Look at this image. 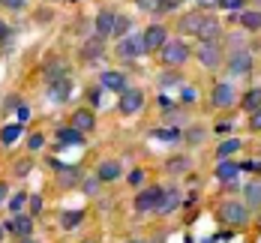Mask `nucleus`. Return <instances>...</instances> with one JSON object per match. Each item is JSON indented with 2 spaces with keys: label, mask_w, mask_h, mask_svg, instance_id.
<instances>
[{
  "label": "nucleus",
  "mask_w": 261,
  "mask_h": 243,
  "mask_svg": "<svg viewBox=\"0 0 261 243\" xmlns=\"http://www.w3.org/2000/svg\"><path fill=\"white\" fill-rule=\"evenodd\" d=\"M219 222H225V225H246L249 222V207L243 201H225L219 207Z\"/></svg>",
  "instance_id": "nucleus-1"
},
{
  "label": "nucleus",
  "mask_w": 261,
  "mask_h": 243,
  "mask_svg": "<svg viewBox=\"0 0 261 243\" xmlns=\"http://www.w3.org/2000/svg\"><path fill=\"white\" fill-rule=\"evenodd\" d=\"M0 240H3V228H0Z\"/></svg>",
  "instance_id": "nucleus-57"
},
{
  "label": "nucleus",
  "mask_w": 261,
  "mask_h": 243,
  "mask_svg": "<svg viewBox=\"0 0 261 243\" xmlns=\"http://www.w3.org/2000/svg\"><path fill=\"white\" fill-rule=\"evenodd\" d=\"M69 3H79V0H69Z\"/></svg>",
  "instance_id": "nucleus-59"
},
{
  "label": "nucleus",
  "mask_w": 261,
  "mask_h": 243,
  "mask_svg": "<svg viewBox=\"0 0 261 243\" xmlns=\"http://www.w3.org/2000/svg\"><path fill=\"white\" fill-rule=\"evenodd\" d=\"M243 192H246V207H261V180H249Z\"/></svg>",
  "instance_id": "nucleus-27"
},
{
  "label": "nucleus",
  "mask_w": 261,
  "mask_h": 243,
  "mask_svg": "<svg viewBox=\"0 0 261 243\" xmlns=\"http://www.w3.org/2000/svg\"><path fill=\"white\" fill-rule=\"evenodd\" d=\"M27 0H0V6H6V9H21Z\"/></svg>",
  "instance_id": "nucleus-44"
},
{
  "label": "nucleus",
  "mask_w": 261,
  "mask_h": 243,
  "mask_svg": "<svg viewBox=\"0 0 261 243\" xmlns=\"http://www.w3.org/2000/svg\"><path fill=\"white\" fill-rule=\"evenodd\" d=\"M195 96H198V93H195V87H183V90H180V102H183V105H192V102H195Z\"/></svg>",
  "instance_id": "nucleus-38"
},
{
  "label": "nucleus",
  "mask_w": 261,
  "mask_h": 243,
  "mask_svg": "<svg viewBox=\"0 0 261 243\" xmlns=\"http://www.w3.org/2000/svg\"><path fill=\"white\" fill-rule=\"evenodd\" d=\"M204 21H207V18H204V12H201V9H192V12L180 15L177 30H180V33H195V36H198V30H201V24H204Z\"/></svg>",
  "instance_id": "nucleus-11"
},
{
  "label": "nucleus",
  "mask_w": 261,
  "mask_h": 243,
  "mask_svg": "<svg viewBox=\"0 0 261 243\" xmlns=\"http://www.w3.org/2000/svg\"><path fill=\"white\" fill-rule=\"evenodd\" d=\"M153 138H159V141H177V138H180V129H177V126H168V129H153Z\"/></svg>",
  "instance_id": "nucleus-33"
},
{
  "label": "nucleus",
  "mask_w": 261,
  "mask_h": 243,
  "mask_svg": "<svg viewBox=\"0 0 261 243\" xmlns=\"http://www.w3.org/2000/svg\"><path fill=\"white\" fill-rule=\"evenodd\" d=\"M27 204H30V213H33V216H39V213H42V207H45V204H42V195H30V201H27Z\"/></svg>",
  "instance_id": "nucleus-37"
},
{
  "label": "nucleus",
  "mask_w": 261,
  "mask_h": 243,
  "mask_svg": "<svg viewBox=\"0 0 261 243\" xmlns=\"http://www.w3.org/2000/svg\"><path fill=\"white\" fill-rule=\"evenodd\" d=\"M117 54L120 57H138V54H147V48H144V36L141 33H135V36H126V39H120L117 42Z\"/></svg>",
  "instance_id": "nucleus-9"
},
{
  "label": "nucleus",
  "mask_w": 261,
  "mask_h": 243,
  "mask_svg": "<svg viewBox=\"0 0 261 243\" xmlns=\"http://www.w3.org/2000/svg\"><path fill=\"white\" fill-rule=\"evenodd\" d=\"M102 87H105V90H114V93L129 90V87H126V75H123V72H117V69H108V72H102Z\"/></svg>",
  "instance_id": "nucleus-18"
},
{
  "label": "nucleus",
  "mask_w": 261,
  "mask_h": 243,
  "mask_svg": "<svg viewBox=\"0 0 261 243\" xmlns=\"http://www.w3.org/2000/svg\"><path fill=\"white\" fill-rule=\"evenodd\" d=\"M42 144H45V135H42V132H33L30 138H27V150H33V153H36V150H42Z\"/></svg>",
  "instance_id": "nucleus-35"
},
{
  "label": "nucleus",
  "mask_w": 261,
  "mask_h": 243,
  "mask_svg": "<svg viewBox=\"0 0 261 243\" xmlns=\"http://www.w3.org/2000/svg\"><path fill=\"white\" fill-rule=\"evenodd\" d=\"M102 54H105V48H102V39H99V36H96V39H87L84 48H81V57H84V60H99Z\"/></svg>",
  "instance_id": "nucleus-23"
},
{
  "label": "nucleus",
  "mask_w": 261,
  "mask_h": 243,
  "mask_svg": "<svg viewBox=\"0 0 261 243\" xmlns=\"http://www.w3.org/2000/svg\"><path fill=\"white\" fill-rule=\"evenodd\" d=\"M6 195H9V186L0 180V207H3V204H9V198H6Z\"/></svg>",
  "instance_id": "nucleus-47"
},
{
  "label": "nucleus",
  "mask_w": 261,
  "mask_h": 243,
  "mask_svg": "<svg viewBox=\"0 0 261 243\" xmlns=\"http://www.w3.org/2000/svg\"><path fill=\"white\" fill-rule=\"evenodd\" d=\"M180 204V192L174 186H168V189H162V195H159V204H156V213H171L174 207Z\"/></svg>",
  "instance_id": "nucleus-14"
},
{
  "label": "nucleus",
  "mask_w": 261,
  "mask_h": 243,
  "mask_svg": "<svg viewBox=\"0 0 261 243\" xmlns=\"http://www.w3.org/2000/svg\"><path fill=\"white\" fill-rule=\"evenodd\" d=\"M123 174V168H120V162L117 159H105L99 168H96V177H99V183H111V180H117Z\"/></svg>",
  "instance_id": "nucleus-17"
},
{
  "label": "nucleus",
  "mask_w": 261,
  "mask_h": 243,
  "mask_svg": "<svg viewBox=\"0 0 261 243\" xmlns=\"http://www.w3.org/2000/svg\"><path fill=\"white\" fill-rule=\"evenodd\" d=\"M66 75H72V72H69V66H66L60 57H54V60L45 63V84H54V81L66 78Z\"/></svg>",
  "instance_id": "nucleus-15"
},
{
  "label": "nucleus",
  "mask_w": 261,
  "mask_h": 243,
  "mask_svg": "<svg viewBox=\"0 0 261 243\" xmlns=\"http://www.w3.org/2000/svg\"><path fill=\"white\" fill-rule=\"evenodd\" d=\"M21 129H24V123H9V126H3L0 129V144H15L18 138H21Z\"/></svg>",
  "instance_id": "nucleus-25"
},
{
  "label": "nucleus",
  "mask_w": 261,
  "mask_h": 243,
  "mask_svg": "<svg viewBox=\"0 0 261 243\" xmlns=\"http://www.w3.org/2000/svg\"><path fill=\"white\" fill-rule=\"evenodd\" d=\"M6 228H9V231H15L18 237H30V234H33V219H27L24 213H15V219H9V222H6Z\"/></svg>",
  "instance_id": "nucleus-21"
},
{
  "label": "nucleus",
  "mask_w": 261,
  "mask_h": 243,
  "mask_svg": "<svg viewBox=\"0 0 261 243\" xmlns=\"http://www.w3.org/2000/svg\"><path fill=\"white\" fill-rule=\"evenodd\" d=\"M84 243H96V240H84Z\"/></svg>",
  "instance_id": "nucleus-58"
},
{
  "label": "nucleus",
  "mask_w": 261,
  "mask_h": 243,
  "mask_svg": "<svg viewBox=\"0 0 261 243\" xmlns=\"http://www.w3.org/2000/svg\"><path fill=\"white\" fill-rule=\"evenodd\" d=\"M114 18H117V15H114L111 9H102V12L96 15L93 27H96V36H99V39H105V36H111V33H114Z\"/></svg>",
  "instance_id": "nucleus-16"
},
{
  "label": "nucleus",
  "mask_w": 261,
  "mask_h": 243,
  "mask_svg": "<svg viewBox=\"0 0 261 243\" xmlns=\"http://www.w3.org/2000/svg\"><path fill=\"white\" fill-rule=\"evenodd\" d=\"M129 27H132V21L126 15H117V18H114V36H126Z\"/></svg>",
  "instance_id": "nucleus-34"
},
{
  "label": "nucleus",
  "mask_w": 261,
  "mask_h": 243,
  "mask_svg": "<svg viewBox=\"0 0 261 243\" xmlns=\"http://www.w3.org/2000/svg\"><path fill=\"white\" fill-rule=\"evenodd\" d=\"M141 180H144V171H141V168H135V171L129 174V183H132V186H138Z\"/></svg>",
  "instance_id": "nucleus-45"
},
{
  "label": "nucleus",
  "mask_w": 261,
  "mask_h": 243,
  "mask_svg": "<svg viewBox=\"0 0 261 243\" xmlns=\"http://www.w3.org/2000/svg\"><path fill=\"white\" fill-rule=\"evenodd\" d=\"M141 36H144V48H147V51H162V45L168 42V27L150 24Z\"/></svg>",
  "instance_id": "nucleus-6"
},
{
  "label": "nucleus",
  "mask_w": 261,
  "mask_h": 243,
  "mask_svg": "<svg viewBox=\"0 0 261 243\" xmlns=\"http://www.w3.org/2000/svg\"><path fill=\"white\" fill-rule=\"evenodd\" d=\"M15 174H18V177H27V174H30V159L15 162Z\"/></svg>",
  "instance_id": "nucleus-42"
},
{
  "label": "nucleus",
  "mask_w": 261,
  "mask_h": 243,
  "mask_svg": "<svg viewBox=\"0 0 261 243\" xmlns=\"http://www.w3.org/2000/svg\"><path fill=\"white\" fill-rule=\"evenodd\" d=\"M174 84H183L180 72H162V75H159V87H162V90H168V87H174Z\"/></svg>",
  "instance_id": "nucleus-31"
},
{
  "label": "nucleus",
  "mask_w": 261,
  "mask_h": 243,
  "mask_svg": "<svg viewBox=\"0 0 261 243\" xmlns=\"http://www.w3.org/2000/svg\"><path fill=\"white\" fill-rule=\"evenodd\" d=\"M252 72V54L249 51H234L228 57V75H249Z\"/></svg>",
  "instance_id": "nucleus-10"
},
{
  "label": "nucleus",
  "mask_w": 261,
  "mask_h": 243,
  "mask_svg": "<svg viewBox=\"0 0 261 243\" xmlns=\"http://www.w3.org/2000/svg\"><path fill=\"white\" fill-rule=\"evenodd\" d=\"M6 33H9V30H6V24H3V21H0V42H3V39H6Z\"/></svg>",
  "instance_id": "nucleus-54"
},
{
  "label": "nucleus",
  "mask_w": 261,
  "mask_h": 243,
  "mask_svg": "<svg viewBox=\"0 0 261 243\" xmlns=\"http://www.w3.org/2000/svg\"><path fill=\"white\" fill-rule=\"evenodd\" d=\"M159 57H162L165 66H180V63L189 60V48H186V42H180V39H168V42L162 45Z\"/></svg>",
  "instance_id": "nucleus-2"
},
{
  "label": "nucleus",
  "mask_w": 261,
  "mask_h": 243,
  "mask_svg": "<svg viewBox=\"0 0 261 243\" xmlns=\"http://www.w3.org/2000/svg\"><path fill=\"white\" fill-rule=\"evenodd\" d=\"M249 129H252V132H261V108L249 114Z\"/></svg>",
  "instance_id": "nucleus-41"
},
{
  "label": "nucleus",
  "mask_w": 261,
  "mask_h": 243,
  "mask_svg": "<svg viewBox=\"0 0 261 243\" xmlns=\"http://www.w3.org/2000/svg\"><path fill=\"white\" fill-rule=\"evenodd\" d=\"M27 117H30V108H27V105H21V108H18V123H24Z\"/></svg>",
  "instance_id": "nucleus-49"
},
{
  "label": "nucleus",
  "mask_w": 261,
  "mask_h": 243,
  "mask_svg": "<svg viewBox=\"0 0 261 243\" xmlns=\"http://www.w3.org/2000/svg\"><path fill=\"white\" fill-rule=\"evenodd\" d=\"M210 105H213V108H231V105H237V93H234V87H231L228 81L216 84V87L210 90Z\"/></svg>",
  "instance_id": "nucleus-3"
},
{
  "label": "nucleus",
  "mask_w": 261,
  "mask_h": 243,
  "mask_svg": "<svg viewBox=\"0 0 261 243\" xmlns=\"http://www.w3.org/2000/svg\"><path fill=\"white\" fill-rule=\"evenodd\" d=\"M135 3H138V9H144V12H153L159 6V0H135Z\"/></svg>",
  "instance_id": "nucleus-43"
},
{
  "label": "nucleus",
  "mask_w": 261,
  "mask_h": 243,
  "mask_svg": "<svg viewBox=\"0 0 261 243\" xmlns=\"http://www.w3.org/2000/svg\"><path fill=\"white\" fill-rule=\"evenodd\" d=\"M141 105H144V93H141V87H129V90H123L120 99H117V111H120V114H135V111H141Z\"/></svg>",
  "instance_id": "nucleus-4"
},
{
  "label": "nucleus",
  "mask_w": 261,
  "mask_h": 243,
  "mask_svg": "<svg viewBox=\"0 0 261 243\" xmlns=\"http://www.w3.org/2000/svg\"><path fill=\"white\" fill-rule=\"evenodd\" d=\"M231 129V120H222V123H216V132H228Z\"/></svg>",
  "instance_id": "nucleus-50"
},
{
  "label": "nucleus",
  "mask_w": 261,
  "mask_h": 243,
  "mask_svg": "<svg viewBox=\"0 0 261 243\" xmlns=\"http://www.w3.org/2000/svg\"><path fill=\"white\" fill-rule=\"evenodd\" d=\"M18 243H36L33 237H18Z\"/></svg>",
  "instance_id": "nucleus-56"
},
{
  "label": "nucleus",
  "mask_w": 261,
  "mask_h": 243,
  "mask_svg": "<svg viewBox=\"0 0 261 243\" xmlns=\"http://www.w3.org/2000/svg\"><path fill=\"white\" fill-rule=\"evenodd\" d=\"M243 3H246V0H219V6H222V9H228V12L243 9Z\"/></svg>",
  "instance_id": "nucleus-39"
},
{
  "label": "nucleus",
  "mask_w": 261,
  "mask_h": 243,
  "mask_svg": "<svg viewBox=\"0 0 261 243\" xmlns=\"http://www.w3.org/2000/svg\"><path fill=\"white\" fill-rule=\"evenodd\" d=\"M6 108H21L18 105V96H9V99H6Z\"/></svg>",
  "instance_id": "nucleus-52"
},
{
  "label": "nucleus",
  "mask_w": 261,
  "mask_h": 243,
  "mask_svg": "<svg viewBox=\"0 0 261 243\" xmlns=\"http://www.w3.org/2000/svg\"><path fill=\"white\" fill-rule=\"evenodd\" d=\"M240 108H243V111H249V114H252V111H258V108H261V87L246 90V96L240 99Z\"/></svg>",
  "instance_id": "nucleus-26"
},
{
  "label": "nucleus",
  "mask_w": 261,
  "mask_h": 243,
  "mask_svg": "<svg viewBox=\"0 0 261 243\" xmlns=\"http://www.w3.org/2000/svg\"><path fill=\"white\" fill-rule=\"evenodd\" d=\"M201 9H213V6H219V0H195Z\"/></svg>",
  "instance_id": "nucleus-48"
},
{
  "label": "nucleus",
  "mask_w": 261,
  "mask_h": 243,
  "mask_svg": "<svg viewBox=\"0 0 261 243\" xmlns=\"http://www.w3.org/2000/svg\"><path fill=\"white\" fill-rule=\"evenodd\" d=\"M27 201H30V195H27V192H18V195H12V198H9V210H12V213H21Z\"/></svg>",
  "instance_id": "nucleus-32"
},
{
  "label": "nucleus",
  "mask_w": 261,
  "mask_h": 243,
  "mask_svg": "<svg viewBox=\"0 0 261 243\" xmlns=\"http://www.w3.org/2000/svg\"><path fill=\"white\" fill-rule=\"evenodd\" d=\"M69 126H75L79 132H90V129L96 126V117H93V111H90V108H79V111H72Z\"/></svg>",
  "instance_id": "nucleus-12"
},
{
  "label": "nucleus",
  "mask_w": 261,
  "mask_h": 243,
  "mask_svg": "<svg viewBox=\"0 0 261 243\" xmlns=\"http://www.w3.org/2000/svg\"><path fill=\"white\" fill-rule=\"evenodd\" d=\"M159 108H162V111H168V108H174V102H171V99H168V96H165V93H159Z\"/></svg>",
  "instance_id": "nucleus-46"
},
{
  "label": "nucleus",
  "mask_w": 261,
  "mask_h": 243,
  "mask_svg": "<svg viewBox=\"0 0 261 243\" xmlns=\"http://www.w3.org/2000/svg\"><path fill=\"white\" fill-rule=\"evenodd\" d=\"M81 189L87 192V195H96V189H99V177H90V180H84Z\"/></svg>",
  "instance_id": "nucleus-40"
},
{
  "label": "nucleus",
  "mask_w": 261,
  "mask_h": 243,
  "mask_svg": "<svg viewBox=\"0 0 261 243\" xmlns=\"http://www.w3.org/2000/svg\"><path fill=\"white\" fill-rule=\"evenodd\" d=\"M216 240H219V234H210V237H204L201 243H216Z\"/></svg>",
  "instance_id": "nucleus-55"
},
{
  "label": "nucleus",
  "mask_w": 261,
  "mask_h": 243,
  "mask_svg": "<svg viewBox=\"0 0 261 243\" xmlns=\"http://www.w3.org/2000/svg\"><path fill=\"white\" fill-rule=\"evenodd\" d=\"M57 144H60V147H66V144L81 147V144H84V132H79L75 126H60V129H57Z\"/></svg>",
  "instance_id": "nucleus-20"
},
{
  "label": "nucleus",
  "mask_w": 261,
  "mask_h": 243,
  "mask_svg": "<svg viewBox=\"0 0 261 243\" xmlns=\"http://www.w3.org/2000/svg\"><path fill=\"white\" fill-rule=\"evenodd\" d=\"M54 168H57V180H60V186H75L81 180V171L75 165H60V162H54Z\"/></svg>",
  "instance_id": "nucleus-19"
},
{
  "label": "nucleus",
  "mask_w": 261,
  "mask_h": 243,
  "mask_svg": "<svg viewBox=\"0 0 261 243\" xmlns=\"http://www.w3.org/2000/svg\"><path fill=\"white\" fill-rule=\"evenodd\" d=\"M255 3H261V0H255Z\"/></svg>",
  "instance_id": "nucleus-60"
},
{
  "label": "nucleus",
  "mask_w": 261,
  "mask_h": 243,
  "mask_svg": "<svg viewBox=\"0 0 261 243\" xmlns=\"http://www.w3.org/2000/svg\"><path fill=\"white\" fill-rule=\"evenodd\" d=\"M99 96H102V87H87V102H90L93 108H96L99 102H102Z\"/></svg>",
  "instance_id": "nucleus-36"
},
{
  "label": "nucleus",
  "mask_w": 261,
  "mask_h": 243,
  "mask_svg": "<svg viewBox=\"0 0 261 243\" xmlns=\"http://www.w3.org/2000/svg\"><path fill=\"white\" fill-rule=\"evenodd\" d=\"M183 204H186V207H192V204H195V192H189V195L183 198Z\"/></svg>",
  "instance_id": "nucleus-53"
},
{
  "label": "nucleus",
  "mask_w": 261,
  "mask_h": 243,
  "mask_svg": "<svg viewBox=\"0 0 261 243\" xmlns=\"http://www.w3.org/2000/svg\"><path fill=\"white\" fill-rule=\"evenodd\" d=\"M219 33H222V24H219L216 18H207V21L201 24V30H198V39H201V42H216Z\"/></svg>",
  "instance_id": "nucleus-22"
},
{
  "label": "nucleus",
  "mask_w": 261,
  "mask_h": 243,
  "mask_svg": "<svg viewBox=\"0 0 261 243\" xmlns=\"http://www.w3.org/2000/svg\"><path fill=\"white\" fill-rule=\"evenodd\" d=\"M240 27H246V30H261V12H240Z\"/></svg>",
  "instance_id": "nucleus-30"
},
{
  "label": "nucleus",
  "mask_w": 261,
  "mask_h": 243,
  "mask_svg": "<svg viewBox=\"0 0 261 243\" xmlns=\"http://www.w3.org/2000/svg\"><path fill=\"white\" fill-rule=\"evenodd\" d=\"M159 195H162V186H147V189H141V192L135 195V210H138V213H144V210H156Z\"/></svg>",
  "instance_id": "nucleus-8"
},
{
  "label": "nucleus",
  "mask_w": 261,
  "mask_h": 243,
  "mask_svg": "<svg viewBox=\"0 0 261 243\" xmlns=\"http://www.w3.org/2000/svg\"><path fill=\"white\" fill-rule=\"evenodd\" d=\"M45 90H48V99H51L54 105H63V102L72 96V75L54 81V84H45Z\"/></svg>",
  "instance_id": "nucleus-7"
},
{
  "label": "nucleus",
  "mask_w": 261,
  "mask_h": 243,
  "mask_svg": "<svg viewBox=\"0 0 261 243\" xmlns=\"http://www.w3.org/2000/svg\"><path fill=\"white\" fill-rule=\"evenodd\" d=\"M189 156H171V159L165 162V171L168 174H183V171H189Z\"/></svg>",
  "instance_id": "nucleus-28"
},
{
  "label": "nucleus",
  "mask_w": 261,
  "mask_h": 243,
  "mask_svg": "<svg viewBox=\"0 0 261 243\" xmlns=\"http://www.w3.org/2000/svg\"><path fill=\"white\" fill-rule=\"evenodd\" d=\"M213 174H216V180H222V183H234L237 174H240V165H237L234 159H219Z\"/></svg>",
  "instance_id": "nucleus-13"
},
{
  "label": "nucleus",
  "mask_w": 261,
  "mask_h": 243,
  "mask_svg": "<svg viewBox=\"0 0 261 243\" xmlns=\"http://www.w3.org/2000/svg\"><path fill=\"white\" fill-rule=\"evenodd\" d=\"M186 138H189V141L195 144V141H201V138H204V132H198V129H195V132H189V135H186Z\"/></svg>",
  "instance_id": "nucleus-51"
},
{
  "label": "nucleus",
  "mask_w": 261,
  "mask_h": 243,
  "mask_svg": "<svg viewBox=\"0 0 261 243\" xmlns=\"http://www.w3.org/2000/svg\"><path fill=\"white\" fill-rule=\"evenodd\" d=\"M195 57H198V63H201V66L216 69V66L222 63V48H219V42H201V45H198V51H195Z\"/></svg>",
  "instance_id": "nucleus-5"
},
{
  "label": "nucleus",
  "mask_w": 261,
  "mask_h": 243,
  "mask_svg": "<svg viewBox=\"0 0 261 243\" xmlns=\"http://www.w3.org/2000/svg\"><path fill=\"white\" fill-rule=\"evenodd\" d=\"M240 147H243V144H240V138H225V141L216 147V159H231Z\"/></svg>",
  "instance_id": "nucleus-24"
},
{
  "label": "nucleus",
  "mask_w": 261,
  "mask_h": 243,
  "mask_svg": "<svg viewBox=\"0 0 261 243\" xmlns=\"http://www.w3.org/2000/svg\"><path fill=\"white\" fill-rule=\"evenodd\" d=\"M81 219H84V210H66V213H60V225L69 231V228H79Z\"/></svg>",
  "instance_id": "nucleus-29"
}]
</instances>
